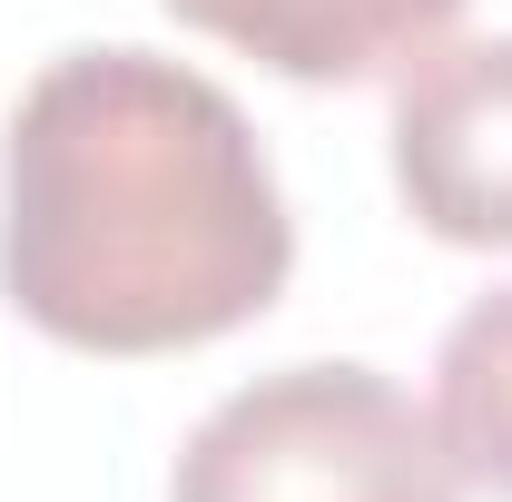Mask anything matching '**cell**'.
I'll return each instance as SVG.
<instances>
[{"instance_id":"cell-1","label":"cell","mask_w":512,"mask_h":502,"mask_svg":"<svg viewBox=\"0 0 512 502\" xmlns=\"http://www.w3.org/2000/svg\"><path fill=\"white\" fill-rule=\"evenodd\" d=\"M247 109L158 50H60L0 128V296L69 355H188L286 296Z\"/></svg>"},{"instance_id":"cell-2","label":"cell","mask_w":512,"mask_h":502,"mask_svg":"<svg viewBox=\"0 0 512 502\" xmlns=\"http://www.w3.org/2000/svg\"><path fill=\"white\" fill-rule=\"evenodd\" d=\"M168 502H463V483L394 375L276 365L197 414Z\"/></svg>"},{"instance_id":"cell-3","label":"cell","mask_w":512,"mask_h":502,"mask_svg":"<svg viewBox=\"0 0 512 502\" xmlns=\"http://www.w3.org/2000/svg\"><path fill=\"white\" fill-rule=\"evenodd\" d=\"M394 197L444 247H512V30L434 40L394 69Z\"/></svg>"},{"instance_id":"cell-4","label":"cell","mask_w":512,"mask_h":502,"mask_svg":"<svg viewBox=\"0 0 512 502\" xmlns=\"http://www.w3.org/2000/svg\"><path fill=\"white\" fill-rule=\"evenodd\" d=\"M158 10L227 40V50H247L256 69H276L296 89L394 79L463 20V0H158Z\"/></svg>"},{"instance_id":"cell-5","label":"cell","mask_w":512,"mask_h":502,"mask_svg":"<svg viewBox=\"0 0 512 502\" xmlns=\"http://www.w3.org/2000/svg\"><path fill=\"white\" fill-rule=\"evenodd\" d=\"M434 443L463 493L512 502V286L473 296L434 345Z\"/></svg>"}]
</instances>
